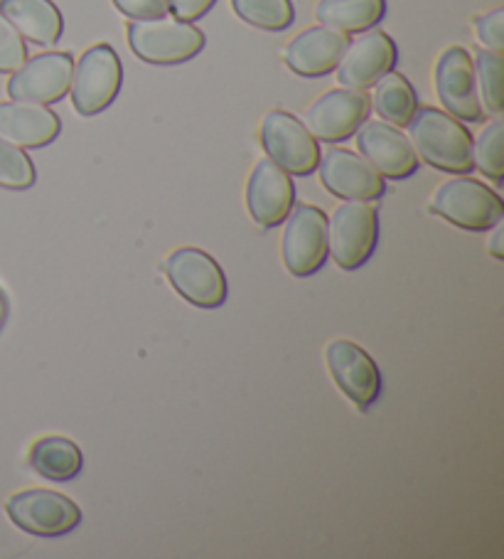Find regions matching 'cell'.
Listing matches in <instances>:
<instances>
[{
	"label": "cell",
	"mask_w": 504,
	"mask_h": 559,
	"mask_svg": "<svg viewBox=\"0 0 504 559\" xmlns=\"http://www.w3.org/2000/svg\"><path fill=\"white\" fill-rule=\"evenodd\" d=\"M475 33H478V40L484 45V50L492 52H504V11L502 8H494V11L480 15L475 21Z\"/></svg>",
	"instance_id": "obj_29"
},
{
	"label": "cell",
	"mask_w": 504,
	"mask_h": 559,
	"mask_svg": "<svg viewBox=\"0 0 504 559\" xmlns=\"http://www.w3.org/2000/svg\"><path fill=\"white\" fill-rule=\"evenodd\" d=\"M8 313H11V301H8L5 292L0 288V331H3V325L8 321Z\"/></svg>",
	"instance_id": "obj_33"
},
{
	"label": "cell",
	"mask_w": 504,
	"mask_h": 559,
	"mask_svg": "<svg viewBox=\"0 0 504 559\" xmlns=\"http://www.w3.org/2000/svg\"><path fill=\"white\" fill-rule=\"evenodd\" d=\"M165 274L185 301L200 308H219L227 301L229 284L221 266L197 247H180L165 259Z\"/></svg>",
	"instance_id": "obj_8"
},
{
	"label": "cell",
	"mask_w": 504,
	"mask_h": 559,
	"mask_svg": "<svg viewBox=\"0 0 504 559\" xmlns=\"http://www.w3.org/2000/svg\"><path fill=\"white\" fill-rule=\"evenodd\" d=\"M129 45L133 55L151 64H180L205 50V33L180 17L163 15L129 23Z\"/></svg>",
	"instance_id": "obj_2"
},
{
	"label": "cell",
	"mask_w": 504,
	"mask_h": 559,
	"mask_svg": "<svg viewBox=\"0 0 504 559\" xmlns=\"http://www.w3.org/2000/svg\"><path fill=\"white\" fill-rule=\"evenodd\" d=\"M123 67L111 45H94L74 64L72 104L82 117H96L109 109L121 92Z\"/></svg>",
	"instance_id": "obj_5"
},
{
	"label": "cell",
	"mask_w": 504,
	"mask_h": 559,
	"mask_svg": "<svg viewBox=\"0 0 504 559\" xmlns=\"http://www.w3.org/2000/svg\"><path fill=\"white\" fill-rule=\"evenodd\" d=\"M280 257L293 276H310L327 262V215L315 205H293L280 222Z\"/></svg>",
	"instance_id": "obj_6"
},
{
	"label": "cell",
	"mask_w": 504,
	"mask_h": 559,
	"mask_svg": "<svg viewBox=\"0 0 504 559\" xmlns=\"http://www.w3.org/2000/svg\"><path fill=\"white\" fill-rule=\"evenodd\" d=\"M62 121L47 104L0 102V139L21 148H45L60 136Z\"/></svg>",
	"instance_id": "obj_19"
},
{
	"label": "cell",
	"mask_w": 504,
	"mask_h": 559,
	"mask_svg": "<svg viewBox=\"0 0 504 559\" xmlns=\"http://www.w3.org/2000/svg\"><path fill=\"white\" fill-rule=\"evenodd\" d=\"M231 8L244 23L271 33L288 31L296 21L290 0H231Z\"/></svg>",
	"instance_id": "obj_24"
},
{
	"label": "cell",
	"mask_w": 504,
	"mask_h": 559,
	"mask_svg": "<svg viewBox=\"0 0 504 559\" xmlns=\"http://www.w3.org/2000/svg\"><path fill=\"white\" fill-rule=\"evenodd\" d=\"M74 60L70 52H43L25 60L8 80V94L17 102L57 104L70 94Z\"/></svg>",
	"instance_id": "obj_11"
},
{
	"label": "cell",
	"mask_w": 504,
	"mask_h": 559,
	"mask_svg": "<svg viewBox=\"0 0 504 559\" xmlns=\"http://www.w3.org/2000/svg\"><path fill=\"white\" fill-rule=\"evenodd\" d=\"M409 127L411 148L419 160L443 173L468 176L472 170V136L465 123L451 117L448 111L423 106L416 109Z\"/></svg>",
	"instance_id": "obj_1"
},
{
	"label": "cell",
	"mask_w": 504,
	"mask_h": 559,
	"mask_svg": "<svg viewBox=\"0 0 504 559\" xmlns=\"http://www.w3.org/2000/svg\"><path fill=\"white\" fill-rule=\"evenodd\" d=\"M435 92L445 111L458 121L478 123L484 119V109L475 86L472 57L465 47L453 45L435 62Z\"/></svg>",
	"instance_id": "obj_13"
},
{
	"label": "cell",
	"mask_w": 504,
	"mask_h": 559,
	"mask_svg": "<svg viewBox=\"0 0 504 559\" xmlns=\"http://www.w3.org/2000/svg\"><path fill=\"white\" fill-rule=\"evenodd\" d=\"M327 368L333 372L337 382L347 397H350L360 409H370L372 404L380 400L382 394V374L376 362L362 350L360 345L345 338H337L327 343L325 348Z\"/></svg>",
	"instance_id": "obj_16"
},
{
	"label": "cell",
	"mask_w": 504,
	"mask_h": 559,
	"mask_svg": "<svg viewBox=\"0 0 504 559\" xmlns=\"http://www.w3.org/2000/svg\"><path fill=\"white\" fill-rule=\"evenodd\" d=\"M27 60V45L23 35L0 15V72L13 74Z\"/></svg>",
	"instance_id": "obj_28"
},
{
	"label": "cell",
	"mask_w": 504,
	"mask_h": 559,
	"mask_svg": "<svg viewBox=\"0 0 504 559\" xmlns=\"http://www.w3.org/2000/svg\"><path fill=\"white\" fill-rule=\"evenodd\" d=\"M317 173L320 182L335 198L374 202L386 192V182L380 173L360 153H352L347 148H327L325 153L320 151Z\"/></svg>",
	"instance_id": "obj_15"
},
{
	"label": "cell",
	"mask_w": 504,
	"mask_h": 559,
	"mask_svg": "<svg viewBox=\"0 0 504 559\" xmlns=\"http://www.w3.org/2000/svg\"><path fill=\"white\" fill-rule=\"evenodd\" d=\"M0 15L11 23L23 40L50 47L60 43L64 21L52 0H0Z\"/></svg>",
	"instance_id": "obj_20"
},
{
	"label": "cell",
	"mask_w": 504,
	"mask_h": 559,
	"mask_svg": "<svg viewBox=\"0 0 504 559\" xmlns=\"http://www.w3.org/2000/svg\"><path fill=\"white\" fill-rule=\"evenodd\" d=\"M350 37L327 25H315L298 33L286 45L284 62L300 76H325L340 62Z\"/></svg>",
	"instance_id": "obj_18"
},
{
	"label": "cell",
	"mask_w": 504,
	"mask_h": 559,
	"mask_svg": "<svg viewBox=\"0 0 504 559\" xmlns=\"http://www.w3.org/2000/svg\"><path fill=\"white\" fill-rule=\"evenodd\" d=\"M380 239V215L367 200H345L327 222V254L345 272H355L374 254Z\"/></svg>",
	"instance_id": "obj_3"
},
{
	"label": "cell",
	"mask_w": 504,
	"mask_h": 559,
	"mask_svg": "<svg viewBox=\"0 0 504 559\" xmlns=\"http://www.w3.org/2000/svg\"><path fill=\"white\" fill-rule=\"evenodd\" d=\"M396 60H399V50L392 35L384 31H370L360 33V37L347 43L345 52L337 62V82L347 90H370V86L384 76L386 72L394 70Z\"/></svg>",
	"instance_id": "obj_12"
},
{
	"label": "cell",
	"mask_w": 504,
	"mask_h": 559,
	"mask_svg": "<svg viewBox=\"0 0 504 559\" xmlns=\"http://www.w3.org/2000/svg\"><path fill=\"white\" fill-rule=\"evenodd\" d=\"M370 106L380 114L382 121L394 127H406L419 109V96H416L411 82L399 72H386L372 84Z\"/></svg>",
	"instance_id": "obj_23"
},
{
	"label": "cell",
	"mask_w": 504,
	"mask_h": 559,
	"mask_svg": "<svg viewBox=\"0 0 504 559\" xmlns=\"http://www.w3.org/2000/svg\"><path fill=\"white\" fill-rule=\"evenodd\" d=\"M296 205V186L290 173L271 158H261L247 182V207L259 227H278Z\"/></svg>",
	"instance_id": "obj_17"
},
{
	"label": "cell",
	"mask_w": 504,
	"mask_h": 559,
	"mask_svg": "<svg viewBox=\"0 0 504 559\" xmlns=\"http://www.w3.org/2000/svg\"><path fill=\"white\" fill-rule=\"evenodd\" d=\"M370 96L360 90H329L305 109V129L315 141L340 143L355 136L362 121L370 119Z\"/></svg>",
	"instance_id": "obj_10"
},
{
	"label": "cell",
	"mask_w": 504,
	"mask_h": 559,
	"mask_svg": "<svg viewBox=\"0 0 504 559\" xmlns=\"http://www.w3.org/2000/svg\"><path fill=\"white\" fill-rule=\"evenodd\" d=\"M429 207L435 215L453 222L455 227L468 229V233H488L504 215V205L497 192L468 176L441 182L433 190Z\"/></svg>",
	"instance_id": "obj_4"
},
{
	"label": "cell",
	"mask_w": 504,
	"mask_h": 559,
	"mask_svg": "<svg viewBox=\"0 0 504 559\" xmlns=\"http://www.w3.org/2000/svg\"><path fill=\"white\" fill-rule=\"evenodd\" d=\"M261 146L290 176H310L317 168V141L290 111L274 109L266 114L261 121Z\"/></svg>",
	"instance_id": "obj_9"
},
{
	"label": "cell",
	"mask_w": 504,
	"mask_h": 559,
	"mask_svg": "<svg viewBox=\"0 0 504 559\" xmlns=\"http://www.w3.org/2000/svg\"><path fill=\"white\" fill-rule=\"evenodd\" d=\"M357 148L360 156L380 173L382 178L404 180L411 178L419 170V156L411 148V141L399 127L386 121H362V127L355 131Z\"/></svg>",
	"instance_id": "obj_14"
},
{
	"label": "cell",
	"mask_w": 504,
	"mask_h": 559,
	"mask_svg": "<svg viewBox=\"0 0 504 559\" xmlns=\"http://www.w3.org/2000/svg\"><path fill=\"white\" fill-rule=\"evenodd\" d=\"M217 0H168L170 13L180 17V21H200L202 15H207L212 11Z\"/></svg>",
	"instance_id": "obj_31"
},
{
	"label": "cell",
	"mask_w": 504,
	"mask_h": 559,
	"mask_svg": "<svg viewBox=\"0 0 504 559\" xmlns=\"http://www.w3.org/2000/svg\"><path fill=\"white\" fill-rule=\"evenodd\" d=\"M113 5L131 21H148L170 13L168 0H113Z\"/></svg>",
	"instance_id": "obj_30"
},
{
	"label": "cell",
	"mask_w": 504,
	"mask_h": 559,
	"mask_svg": "<svg viewBox=\"0 0 504 559\" xmlns=\"http://www.w3.org/2000/svg\"><path fill=\"white\" fill-rule=\"evenodd\" d=\"M35 166L25 148L0 139V188L8 190H27L35 186Z\"/></svg>",
	"instance_id": "obj_27"
},
{
	"label": "cell",
	"mask_w": 504,
	"mask_h": 559,
	"mask_svg": "<svg viewBox=\"0 0 504 559\" xmlns=\"http://www.w3.org/2000/svg\"><path fill=\"white\" fill-rule=\"evenodd\" d=\"M386 15V0H317L315 17L320 25L345 35L364 33L380 25Z\"/></svg>",
	"instance_id": "obj_21"
},
{
	"label": "cell",
	"mask_w": 504,
	"mask_h": 559,
	"mask_svg": "<svg viewBox=\"0 0 504 559\" xmlns=\"http://www.w3.org/2000/svg\"><path fill=\"white\" fill-rule=\"evenodd\" d=\"M5 513L25 533L40 537L67 535L82 523L80 506L72 498L47 488H31L11 496Z\"/></svg>",
	"instance_id": "obj_7"
},
{
	"label": "cell",
	"mask_w": 504,
	"mask_h": 559,
	"mask_svg": "<svg viewBox=\"0 0 504 559\" xmlns=\"http://www.w3.org/2000/svg\"><path fill=\"white\" fill-rule=\"evenodd\" d=\"M502 139H504V127L500 119H494L480 131V136L472 141V168H478L494 182H500L504 176Z\"/></svg>",
	"instance_id": "obj_26"
},
{
	"label": "cell",
	"mask_w": 504,
	"mask_h": 559,
	"mask_svg": "<svg viewBox=\"0 0 504 559\" xmlns=\"http://www.w3.org/2000/svg\"><path fill=\"white\" fill-rule=\"evenodd\" d=\"M31 468L47 480H72L84 466L82 449L67 437H43L31 449Z\"/></svg>",
	"instance_id": "obj_22"
},
{
	"label": "cell",
	"mask_w": 504,
	"mask_h": 559,
	"mask_svg": "<svg viewBox=\"0 0 504 559\" xmlns=\"http://www.w3.org/2000/svg\"><path fill=\"white\" fill-rule=\"evenodd\" d=\"M475 86L484 111H490L494 119L502 117L504 94H502V55L492 50H480L472 60Z\"/></svg>",
	"instance_id": "obj_25"
},
{
	"label": "cell",
	"mask_w": 504,
	"mask_h": 559,
	"mask_svg": "<svg viewBox=\"0 0 504 559\" xmlns=\"http://www.w3.org/2000/svg\"><path fill=\"white\" fill-rule=\"evenodd\" d=\"M502 237H504V225H502V219H500L497 225L490 227V242H488V247H490V252H492L494 259H504Z\"/></svg>",
	"instance_id": "obj_32"
}]
</instances>
